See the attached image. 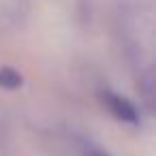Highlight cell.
Instances as JSON below:
<instances>
[{
    "label": "cell",
    "instance_id": "cell-2",
    "mask_svg": "<svg viewBox=\"0 0 156 156\" xmlns=\"http://www.w3.org/2000/svg\"><path fill=\"white\" fill-rule=\"evenodd\" d=\"M20 83H22V77L13 69H2V71H0V86H5V88H17Z\"/></svg>",
    "mask_w": 156,
    "mask_h": 156
},
{
    "label": "cell",
    "instance_id": "cell-3",
    "mask_svg": "<svg viewBox=\"0 0 156 156\" xmlns=\"http://www.w3.org/2000/svg\"><path fill=\"white\" fill-rule=\"evenodd\" d=\"M90 156H109V154L103 150H90Z\"/></svg>",
    "mask_w": 156,
    "mask_h": 156
},
{
    "label": "cell",
    "instance_id": "cell-1",
    "mask_svg": "<svg viewBox=\"0 0 156 156\" xmlns=\"http://www.w3.org/2000/svg\"><path fill=\"white\" fill-rule=\"evenodd\" d=\"M107 105H109L111 113H113L115 118H120L122 122H130V124H135V122L139 120V118H137V109H135V105H133L128 98H124V96L107 94Z\"/></svg>",
    "mask_w": 156,
    "mask_h": 156
}]
</instances>
